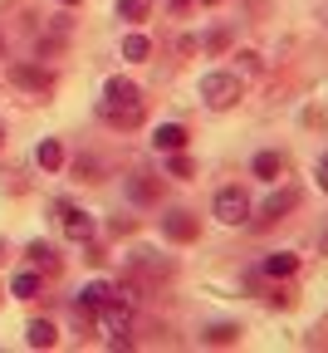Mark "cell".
I'll return each mask as SVG.
<instances>
[{"instance_id": "obj_26", "label": "cell", "mask_w": 328, "mask_h": 353, "mask_svg": "<svg viewBox=\"0 0 328 353\" xmlns=\"http://www.w3.org/2000/svg\"><path fill=\"white\" fill-rule=\"evenodd\" d=\"M0 143H6V132H0Z\"/></svg>"}, {"instance_id": "obj_22", "label": "cell", "mask_w": 328, "mask_h": 353, "mask_svg": "<svg viewBox=\"0 0 328 353\" xmlns=\"http://www.w3.org/2000/svg\"><path fill=\"white\" fill-rule=\"evenodd\" d=\"M74 172H79V176H93L99 167H93V157H79V162H74Z\"/></svg>"}, {"instance_id": "obj_5", "label": "cell", "mask_w": 328, "mask_h": 353, "mask_svg": "<svg viewBox=\"0 0 328 353\" xmlns=\"http://www.w3.org/2000/svg\"><path fill=\"white\" fill-rule=\"evenodd\" d=\"M299 206V192L294 187H285V192H274L265 206H260V216H255V226H274V221H285L289 211Z\"/></svg>"}, {"instance_id": "obj_7", "label": "cell", "mask_w": 328, "mask_h": 353, "mask_svg": "<svg viewBox=\"0 0 328 353\" xmlns=\"http://www.w3.org/2000/svg\"><path fill=\"white\" fill-rule=\"evenodd\" d=\"M59 231H64L69 241H79V245H83V241L93 236V216H88V211H79V206H59Z\"/></svg>"}, {"instance_id": "obj_16", "label": "cell", "mask_w": 328, "mask_h": 353, "mask_svg": "<svg viewBox=\"0 0 328 353\" xmlns=\"http://www.w3.org/2000/svg\"><path fill=\"white\" fill-rule=\"evenodd\" d=\"M147 54H152V39H147V34H137V30H132V34L123 39V59H132V64H143Z\"/></svg>"}, {"instance_id": "obj_11", "label": "cell", "mask_w": 328, "mask_h": 353, "mask_svg": "<svg viewBox=\"0 0 328 353\" xmlns=\"http://www.w3.org/2000/svg\"><path fill=\"white\" fill-rule=\"evenodd\" d=\"M152 143H157V152H181V148H186V128H181V123H162V128L152 132Z\"/></svg>"}, {"instance_id": "obj_10", "label": "cell", "mask_w": 328, "mask_h": 353, "mask_svg": "<svg viewBox=\"0 0 328 353\" xmlns=\"http://www.w3.org/2000/svg\"><path fill=\"white\" fill-rule=\"evenodd\" d=\"M113 290H118V285H108V280H88V285L79 290V314H93V309H99Z\"/></svg>"}, {"instance_id": "obj_9", "label": "cell", "mask_w": 328, "mask_h": 353, "mask_svg": "<svg viewBox=\"0 0 328 353\" xmlns=\"http://www.w3.org/2000/svg\"><path fill=\"white\" fill-rule=\"evenodd\" d=\"M260 270H265L269 280H289V275L299 270V255H294V250H274V255H265Z\"/></svg>"}, {"instance_id": "obj_18", "label": "cell", "mask_w": 328, "mask_h": 353, "mask_svg": "<svg viewBox=\"0 0 328 353\" xmlns=\"http://www.w3.org/2000/svg\"><path fill=\"white\" fill-rule=\"evenodd\" d=\"M147 10H152V0H118V15H123L127 25H143Z\"/></svg>"}, {"instance_id": "obj_14", "label": "cell", "mask_w": 328, "mask_h": 353, "mask_svg": "<svg viewBox=\"0 0 328 353\" xmlns=\"http://www.w3.org/2000/svg\"><path fill=\"white\" fill-rule=\"evenodd\" d=\"M34 162H39L44 172H59V167H64V148H59L54 138H44V143L34 148Z\"/></svg>"}, {"instance_id": "obj_3", "label": "cell", "mask_w": 328, "mask_h": 353, "mask_svg": "<svg viewBox=\"0 0 328 353\" xmlns=\"http://www.w3.org/2000/svg\"><path fill=\"white\" fill-rule=\"evenodd\" d=\"M211 211H216L221 226H245V221H250V196L240 187H221L216 201H211Z\"/></svg>"}, {"instance_id": "obj_21", "label": "cell", "mask_w": 328, "mask_h": 353, "mask_svg": "<svg viewBox=\"0 0 328 353\" xmlns=\"http://www.w3.org/2000/svg\"><path fill=\"white\" fill-rule=\"evenodd\" d=\"M314 172H318V187H323V192H328V152H323V157H318V167H314Z\"/></svg>"}, {"instance_id": "obj_19", "label": "cell", "mask_w": 328, "mask_h": 353, "mask_svg": "<svg viewBox=\"0 0 328 353\" xmlns=\"http://www.w3.org/2000/svg\"><path fill=\"white\" fill-rule=\"evenodd\" d=\"M201 339L216 343V348H225V343H236V339H240V329H236V324H216V329H206Z\"/></svg>"}, {"instance_id": "obj_4", "label": "cell", "mask_w": 328, "mask_h": 353, "mask_svg": "<svg viewBox=\"0 0 328 353\" xmlns=\"http://www.w3.org/2000/svg\"><path fill=\"white\" fill-rule=\"evenodd\" d=\"M162 236L176 241V245H186V241L201 236V221H196L192 211H167V216H162Z\"/></svg>"}, {"instance_id": "obj_23", "label": "cell", "mask_w": 328, "mask_h": 353, "mask_svg": "<svg viewBox=\"0 0 328 353\" xmlns=\"http://www.w3.org/2000/svg\"><path fill=\"white\" fill-rule=\"evenodd\" d=\"M318 255H328V221H323V231H318Z\"/></svg>"}, {"instance_id": "obj_15", "label": "cell", "mask_w": 328, "mask_h": 353, "mask_svg": "<svg viewBox=\"0 0 328 353\" xmlns=\"http://www.w3.org/2000/svg\"><path fill=\"white\" fill-rule=\"evenodd\" d=\"M39 290H44V280H39V270H20V275L10 280V294H15V299H34Z\"/></svg>"}, {"instance_id": "obj_17", "label": "cell", "mask_w": 328, "mask_h": 353, "mask_svg": "<svg viewBox=\"0 0 328 353\" xmlns=\"http://www.w3.org/2000/svg\"><path fill=\"white\" fill-rule=\"evenodd\" d=\"M30 265H34V270H59L54 245H50V241H34V245H30Z\"/></svg>"}, {"instance_id": "obj_12", "label": "cell", "mask_w": 328, "mask_h": 353, "mask_svg": "<svg viewBox=\"0 0 328 353\" xmlns=\"http://www.w3.org/2000/svg\"><path fill=\"white\" fill-rule=\"evenodd\" d=\"M54 339H59V329H54L50 319H30V324H25V343H30V348H54Z\"/></svg>"}, {"instance_id": "obj_24", "label": "cell", "mask_w": 328, "mask_h": 353, "mask_svg": "<svg viewBox=\"0 0 328 353\" xmlns=\"http://www.w3.org/2000/svg\"><path fill=\"white\" fill-rule=\"evenodd\" d=\"M59 6H83V0H59Z\"/></svg>"}, {"instance_id": "obj_6", "label": "cell", "mask_w": 328, "mask_h": 353, "mask_svg": "<svg viewBox=\"0 0 328 353\" xmlns=\"http://www.w3.org/2000/svg\"><path fill=\"white\" fill-rule=\"evenodd\" d=\"M10 83H20V88H30V94H50V88H54V74L50 69H39V64H15L10 69Z\"/></svg>"}, {"instance_id": "obj_1", "label": "cell", "mask_w": 328, "mask_h": 353, "mask_svg": "<svg viewBox=\"0 0 328 353\" xmlns=\"http://www.w3.org/2000/svg\"><path fill=\"white\" fill-rule=\"evenodd\" d=\"M99 113H103V123H113V128H137V123H143V88H137L132 79H108Z\"/></svg>"}, {"instance_id": "obj_25", "label": "cell", "mask_w": 328, "mask_h": 353, "mask_svg": "<svg viewBox=\"0 0 328 353\" xmlns=\"http://www.w3.org/2000/svg\"><path fill=\"white\" fill-rule=\"evenodd\" d=\"M0 260H6V241H0Z\"/></svg>"}, {"instance_id": "obj_2", "label": "cell", "mask_w": 328, "mask_h": 353, "mask_svg": "<svg viewBox=\"0 0 328 353\" xmlns=\"http://www.w3.org/2000/svg\"><path fill=\"white\" fill-rule=\"evenodd\" d=\"M240 74H230V69H211V74H201V103L206 108H236L240 103Z\"/></svg>"}, {"instance_id": "obj_20", "label": "cell", "mask_w": 328, "mask_h": 353, "mask_svg": "<svg viewBox=\"0 0 328 353\" xmlns=\"http://www.w3.org/2000/svg\"><path fill=\"white\" fill-rule=\"evenodd\" d=\"M167 172L176 176V182H186V176H192L196 167H192V157H186V152H172V162H167Z\"/></svg>"}, {"instance_id": "obj_8", "label": "cell", "mask_w": 328, "mask_h": 353, "mask_svg": "<svg viewBox=\"0 0 328 353\" xmlns=\"http://www.w3.org/2000/svg\"><path fill=\"white\" fill-rule=\"evenodd\" d=\"M285 152H255V162H250V172L260 176V182H279V176H285Z\"/></svg>"}, {"instance_id": "obj_13", "label": "cell", "mask_w": 328, "mask_h": 353, "mask_svg": "<svg viewBox=\"0 0 328 353\" xmlns=\"http://www.w3.org/2000/svg\"><path fill=\"white\" fill-rule=\"evenodd\" d=\"M127 196L147 206V201H157V196H162V182H157V176H132V182H127Z\"/></svg>"}]
</instances>
